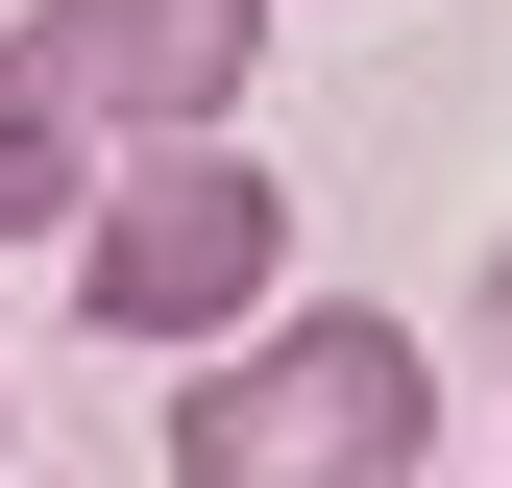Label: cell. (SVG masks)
I'll return each instance as SVG.
<instances>
[{
	"label": "cell",
	"instance_id": "6da1fadb",
	"mask_svg": "<svg viewBox=\"0 0 512 488\" xmlns=\"http://www.w3.org/2000/svg\"><path fill=\"white\" fill-rule=\"evenodd\" d=\"M415 464H439V366L366 293H269L171 391V488H415Z\"/></svg>",
	"mask_w": 512,
	"mask_h": 488
},
{
	"label": "cell",
	"instance_id": "7a4b0ae2",
	"mask_svg": "<svg viewBox=\"0 0 512 488\" xmlns=\"http://www.w3.org/2000/svg\"><path fill=\"white\" fill-rule=\"evenodd\" d=\"M293 293V196L244 171V122H196V147H147L122 196H74V318L98 342H147V366H196V342H244Z\"/></svg>",
	"mask_w": 512,
	"mask_h": 488
},
{
	"label": "cell",
	"instance_id": "3957f363",
	"mask_svg": "<svg viewBox=\"0 0 512 488\" xmlns=\"http://www.w3.org/2000/svg\"><path fill=\"white\" fill-rule=\"evenodd\" d=\"M25 49L74 74L98 147H196V122H244V74H269V0H25Z\"/></svg>",
	"mask_w": 512,
	"mask_h": 488
},
{
	"label": "cell",
	"instance_id": "277c9868",
	"mask_svg": "<svg viewBox=\"0 0 512 488\" xmlns=\"http://www.w3.org/2000/svg\"><path fill=\"white\" fill-rule=\"evenodd\" d=\"M74 196H98V122H74V74H49L25 25H0V244H74Z\"/></svg>",
	"mask_w": 512,
	"mask_h": 488
},
{
	"label": "cell",
	"instance_id": "5b68a950",
	"mask_svg": "<svg viewBox=\"0 0 512 488\" xmlns=\"http://www.w3.org/2000/svg\"><path fill=\"white\" fill-rule=\"evenodd\" d=\"M415 488H439V464H415Z\"/></svg>",
	"mask_w": 512,
	"mask_h": 488
}]
</instances>
